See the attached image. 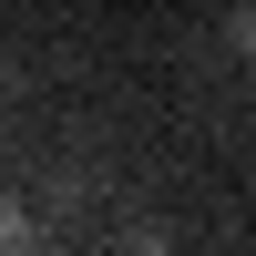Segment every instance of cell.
I'll return each mask as SVG.
<instances>
[{
	"instance_id": "cell-2",
	"label": "cell",
	"mask_w": 256,
	"mask_h": 256,
	"mask_svg": "<svg viewBox=\"0 0 256 256\" xmlns=\"http://www.w3.org/2000/svg\"><path fill=\"white\" fill-rule=\"evenodd\" d=\"M0 246H31V216H20L10 195H0Z\"/></svg>"
},
{
	"instance_id": "cell-1",
	"label": "cell",
	"mask_w": 256,
	"mask_h": 256,
	"mask_svg": "<svg viewBox=\"0 0 256 256\" xmlns=\"http://www.w3.org/2000/svg\"><path fill=\"white\" fill-rule=\"evenodd\" d=\"M226 52H246V62H256V0H236V10H226Z\"/></svg>"
}]
</instances>
